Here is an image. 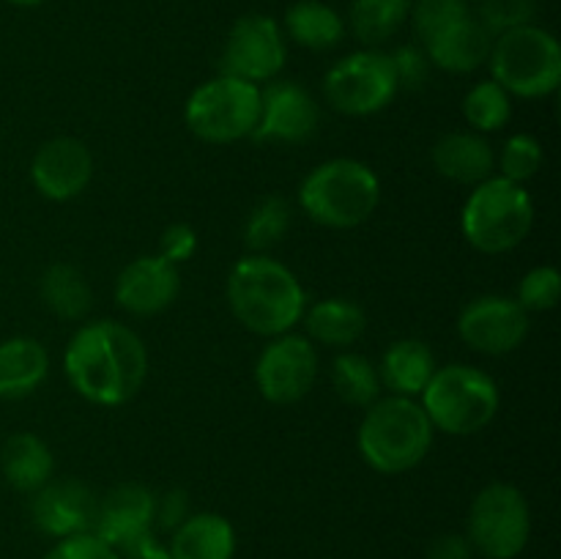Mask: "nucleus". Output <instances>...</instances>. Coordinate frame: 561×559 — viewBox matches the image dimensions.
<instances>
[{"label": "nucleus", "mask_w": 561, "mask_h": 559, "mask_svg": "<svg viewBox=\"0 0 561 559\" xmlns=\"http://www.w3.org/2000/svg\"><path fill=\"white\" fill-rule=\"evenodd\" d=\"M469 16V3L466 0H416L414 3V31L422 44L438 31H444L453 22Z\"/></svg>", "instance_id": "nucleus-34"}, {"label": "nucleus", "mask_w": 561, "mask_h": 559, "mask_svg": "<svg viewBox=\"0 0 561 559\" xmlns=\"http://www.w3.org/2000/svg\"><path fill=\"white\" fill-rule=\"evenodd\" d=\"M318 124H321V110L307 88L294 80L268 82L261 91V115L252 140L294 146L310 140L318 132Z\"/></svg>", "instance_id": "nucleus-14"}, {"label": "nucleus", "mask_w": 561, "mask_h": 559, "mask_svg": "<svg viewBox=\"0 0 561 559\" xmlns=\"http://www.w3.org/2000/svg\"><path fill=\"white\" fill-rule=\"evenodd\" d=\"M0 469L5 482L22 493H36L55 475L53 449L36 433H14L0 449Z\"/></svg>", "instance_id": "nucleus-23"}, {"label": "nucleus", "mask_w": 561, "mask_h": 559, "mask_svg": "<svg viewBox=\"0 0 561 559\" xmlns=\"http://www.w3.org/2000/svg\"><path fill=\"white\" fill-rule=\"evenodd\" d=\"M431 159L438 175L463 186L482 184L496 170V153L491 142L477 132H449L438 137Z\"/></svg>", "instance_id": "nucleus-20"}, {"label": "nucleus", "mask_w": 561, "mask_h": 559, "mask_svg": "<svg viewBox=\"0 0 561 559\" xmlns=\"http://www.w3.org/2000/svg\"><path fill=\"white\" fill-rule=\"evenodd\" d=\"M288 49L283 31L266 14H247L230 27L222 47L219 69L222 75L239 77L247 82H268L283 71Z\"/></svg>", "instance_id": "nucleus-12"}, {"label": "nucleus", "mask_w": 561, "mask_h": 559, "mask_svg": "<svg viewBox=\"0 0 561 559\" xmlns=\"http://www.w3.org/2000/svg\"><path fill=\"white\" fill-rule=\"evenodd\" d=\"M195 250H197V233H195V228L186 223L168 225V228L162 230V236H159L157 255L164 258V261H170L173 266L190 261V258L195 255Z\"/></svg>", "instance_id": "nucleus-37"}, {"label": "nucleus", "mask_w": 561, "mask_h": 559, "mask_svg": "<svg viewBox=\"0 0 561 559\" xmlns=\"http://www.w3.org/2000/svg\"><path fill=\"white\" fill-rule=\"evenodd\" d=\"M411 11V0H354L351 27L367 47H378L400 31Z\"/></svg>", "instance_id": "nucleus-29"}, {"label": "nucleus", "mask_w": 561, "mask_h": 559, "mask_svg": "<svg viewBox=\"0 0 561 559\" xmlns=\"http://www.w3.org/2000/svg\"><path fill=\"white\" fill-rule=\"evenodd\" d=\"M307 340L327 349H348L359 343V338L367 329V316L356 301L351 299H323L305 310Z\"/></svg>", "instance_id": "nucleus-25"}, {"label": "nucleus", "mask_w": 561, "mask_h": 559, "mask_svg": "<svg viewBox=\"0 0 561 559\" xmlns=\"http://www.w3.org/2000/svg\"><path fill=\"white\" fill-rule=\"evenodd\" d=\"M64 370L71 389L88 403L124 406L146 384L148 351L135 329L118 321H93L69 340Z\"/></svg>", "instance_id": "nucleus-1"}, {"label": "nucleus", "mask_w": 561, "mask_h": 559, "mask_svg": "<svg viewBox=\"0 0 561 559\" xmlns=\"http://www.w3.org/2000/svg\"><path fill=\"white\" fill-rule=\"evenodd\" d=\"M173 559H233L236 532L225 515L195 513L173 532Z\"/></svg>", "instance_id": "nucleus-24"}, {"label": "nucleus", "mask_w": 561, "mask_h": 559, "mask_svg": "<svg viewBox=\"0 0 561 559\" xmlns=\"http://www.w3.org/2000/svg\"><path fill=\"white\" fill-rule=\"evenodd\" d=\"M433 373H436V356L416 338L394 340L378 365L381 387L400 398H420Z\"/></svg>", "instance_id": "nucleus-22"}, {"label": "nucleus", "mask_w": 561, "mask_h": 559, "mask_svg": "<svg viewBox=\"0 0 561 559\" xmlns=\"http://www.w3.org/2000/svg\"><path fill=\"white\" fill-rule=\"evenodd\" d=\"M96 502L91 488L80 480H49L31 499V518L44 535L64 537L91 532Z\"/></svg>", "instance_id": "nucleus-18"}, {"label": "nucleus", "mask_w": 561, "mask_h": 559, "mask_svg": "<svg viewBox=\"0 0 561 559\" xmlns=\"http://www.w3.org/2000/svg\"><path fill=\"white\" fill-rule=\"evenodd\" d=\"M491 44L493 33L469 14L427 38L425 55L438 69L453 71V75H469L485 64L491 55Z\"/></svg>", "instance_id": "nucleus-19"}, {"label": "nucleus", "mask_w": 561, "mask_h": 559, "mask_svg": "<svg viewBox=\"0 0 561 559\" xmlns=\"http://www.w3.org/2000/svg\"><path fill=\"white\" fill-rule=\"evenodd\" d=\"M42 299L53 316L66 318V321H80L91 312L93 290L88 285L85 274L71 263H53L42 274Z\"/></svg>", "instance_id": "nucleus-27"}, {"label": "nucleus", "mask_w": 561, "mask_h": 559, "mask_svg": "<svg viewBox=\"0 0 561 559\" xmlns=\"http://www.w3.org/2000/svg\"><path fill=\"white\" fill-rule=\"evenodd\" d=\"M394 75H398V85L420 88L425 82L427 69H431V60H427L425 49L416 47H400L398 53L392 55Z\"/></svg>", "instance_id": "nucleus-39"}, {"label": "nucleus", "mask_w": 561, "mask_h": 559, "mask_svg": "<svg viewBox=\"0 0 561 559\" xmlns=\"http://www.w3.org/2000/svg\"><path fill=\"white\" fill-rule=\"evenodd\" d=\"M458 334L480 354H513L529 334V312L510 296H480L460 310Z\"/></svg>", "instance_id": "nucleus-13"}, {"label": "nucleus", "mask_w": 561, "mask_h": 559, "mask_svg": "<svg viewBox=\"0 0 561 559\" xmlns=\"http://www.w3.org/2000/svg\"><path fill=\"white\" fill-rule=\"evenodd\" d=\"M261 115V88L239 77L219 75L186 99L184 121L192 135L211 146H230L252 137Z\"/></svg>", "instance_id": "nucleus-8"}, {"label": "nucleus", "mask_w": 561, "mask_h": 559, "mask_svg": "<svg viewBox=\"0 0 561 559\" xmlns=\"http://www.w3.org/2000/svg\"><path fill=\"white\" fill-rule=\"evenodd\" d=\"M49 373V354L36 338H9L0 343V398L20 400L36 392Z\"/></svg>", "instance_id": "nucleus-21"}, {"label": "nucleus", "mask_w": 561, "mask_h": 559, "mask_svg": "<svg viewBox=\"0 0 561 559\" xmlns=\"http://www.w3.org/2000/svg\"><path fill=\"white\" fill-rule=\"evenodd\" d=\"M400 91L392 55L359 49L345 55L323 77V96L337 113L365 118L389 107Z\"/></svg>", "instance_id": "nucleus-10"}, {"label": "nucleus", "mask_w": 561, "mask_h": 559, "mask_svg": "<svg viewBox=\"0 0 561 559\" xmlns=\"http://www.w3.org/2000/svg\"><path fill=\"white\" fill-rule=\"evenodd\" d=\"M190 518V493L184 488H170L162 497H157V510H153V526L175 532Z\"/></svg>", "instance_id": "nucleus-38"}, {"label": "nucleus", "mask_w": 561, "mask_h": 559, "mask_svg": "<svg viewBox=\"0 0 561 559\" xmlns=\"http://www.w3.org/2000/svg\"><path fill=\"white\" fill-rule=\"evenodd\" d=\"M228 305L244 329L261 338H279L301 321L307 294L285 263L252 252L230 269Z\"/></svg>", "instance_id": "nucleus-2"}, {"label": "nucleus", "mask_w": 561, "mask_h": 559, "mask_svg": "<svg viewBox=\"0 0 561 559\" xmlns=\"http://www.w3.org/2000/svg\"><path fill=\"white\" fill-rule=\"evenodd\" d=\"M44 559H121V554L115 548H110L93 532H82V535H71L55 543L44 554Z\"/></svg>", "instance_id": "nucleus-35"}, {"label": "nucleus", "mask_w": 561, "mask_h": 559, "mask_svg": "<svg viewBox=\"0 0 561 559\" xmlns=\"http://www.w3.org/2000/svg\"><path fill=\"white\" fill-rule=\"evenodd\" d=\"M381 201V184L370 164L359 159H329L305 175L299 203L312 223L323 228H359L373 217Z\"/></svg>", "instance_id": "nucleus-4"}, {"label": "nucleus", "mask_w": 561, "mask_h": 559, "mask_svg": "<svg viewBox=\"0 0 561 559\" xmlns=\"http://www.w3.org/2000/svg\"><path fill=\"white\" fill-rule=\"evenodd\" d=\"M433 431L427 414L414 398H378L365 409L356 447L362 460L381 475H403L420 466L433 447Z\"/></svg>", "instance_id": "nucleus-3"}, {"label": "nucleus", "mask_w": 561, "mask_h": 559, "mask_svg": "<svg viewBox=\"0 0 561 559\" xmlns=\"http://www.w3.org/2000/svg\"><path fill=\"white\" fill-rule=\"evenodd\" d=\"M561 274L557 266H535L524 274L518 288V305L526 312H548L559 305Z\"/></svg>", "instance_id": "nucleus-33"}, {"label": "nucleus", "mask_w": 561, "mask_h": 559, "mask_svg": "<svg viewBox=\"0 0 561 559\" xmlns=\"http://www.w3.org/2000/svg\"><path fill=\"white\" fill-rule=\"evenodd\" d=\"M463 115L474 132H499L513 118V96L499 82L485 80L466 93Z\"/></svg>", "instance_id": "nucleus-31"}, {"label": "nucleus", "mask_w": 561, "mask_h": 559, "mask_svg": "<svg viewBox=\"0 0 561 559\" xmlns=\"http://www.w3.org/2000/svg\"><path fill=\"white\" fill-rule=\"evenodd\" d=\"M493 82L510 96L542 99L561 82V47L553 33L537 25H518L499 33L491 44Z\"/></svg>", "instance_id": "nucleus-7"}, {"label": "nucleus", "mask_w": 561, "mask_h": 559, "mask_svg": "<svg viewBox=\"0 0 561 559\" xmlns=\"http://www.w3.org/2000/svg\"><path fill=\"white\" fill-rule=\"evenodd\" d=\"M474 548H471L469 537L458 535V532H447L438 535L436 540L427 546V559H471Z\"/></svg>", "instance_id": "nucleus-40"}, {"label": "nucleus", "mask_w": 561, "mask_h": 559, "mask_svg": "<svg viewBox=\"0 0 561 559\" xmlns=\"http://www.w3.org/2000/svg\"><path fill=\"white\" fill-rule=\"evenodd\" d=\"M531 535V513L524 493L510 482H491L474 497L469 510L471 548L485 559H515Z\"/></svg>", "instance_id": "nucleus-9"}, {"label": "nucleus", "mask_w": 561, "mask_h": 559, "mask_svg": "<svg viewBox=\"0 0 561 559\" xmlns=\"http://www.w3.org/2000/svg\"><path fill=\"white\" fill-rule=\"evenodd\" d=\"M535 225V203L524 184L491 175L466 197L460 230L477 252L502 255L515 250Z\"/></svg>", "instance_id": "nucleus-6"}, {"label": "nucleus", "mask_w": 561, "mask_h": 559, "mask_svg": "<svg viewBox=\"0 0 561 559\" xmlns=\"http://www.w3.org/2000/svg\"><path fill=\"white\" fill-rule=\"evenodd\" d=\"M531 0H485L482 5V25L491 33H504L510 27L529 25Z\"/></svg>", "instance_id": "nucleus-36"}, {"label": "nucleus", "mask_w": 561, "mask_h": 559, "mask_svg": "<svg viewBox=\"0 0 561 559\" xmlns=\"http://www.w3.org/2000/svg\"><path fill=\"white\" fill-rule=\"evenodd\" d=\"M181 294L179 266L159 255H140L121 269L115 280V301L131 316L164 312Z\"/></svg>", "instance_id": "nucleus-17"}, {"label": "nucleus", "mask_w": 561, "mask_h": 559, "mask_svg": "<svg viewBox=\"0 0 561 559\" xmlns=\"http://www.w3.org/2000/svg\"><path fill=\"white\" fill-rule=\"evenodd\" d=\"M5 3L20 5V9H36V5H42L44 0H5Z\"/></svg>", "instance_id": "nucleus-42"}, {"label": "nucleus", "mask_w": 561, "mask_h": 559, "mask_svg": "<svg viewBox=\"0 0 561 559\" xmlns=\"http://www.w3.org/2000/svg\"><path fill=\"white\" fill-rule=\"evenodd\" d=\"M121 559H173V557H170L168 548L159 546L153 537H146V540L137 543V546L126 548V551L121 554Z\"/></svg>", "instance_id": "nucleus-41"}, {"label": "nucleus", "mask_w": 561, "mask_h": 559, "mask_svg": "<svg viewBox=\"0 0 561 559\" xmlns=\"http://www.w3.org/2000/svg\"><path fill=\"white\" fill-rule=\"evenodd\" d=\"M318 378V351L305 334L285 332L272 338L255 365V384L274 406H290L307 398Z\"/></svg>", "instance_id": "nucleus-11"}, {"label": "nucleus", "mask_w": 561, "mask_h": 559, "mask_svg": "<svg viewBox=\"0 0 561 559\" xmlns=\"http://www.w3.org/2000/svg\"><path fill=\"white\" fill-rule=\"evenodd\" d=\"M420 398L431 425L449 436H474L485 431L496 420L502 403L499 384L471 365L436 367Z\"/></svg>", "instance_id": "nucleus-5"}, {"label": "nucleus", "mask_w": 561, "mask_h": 559, "mask_svg": "<svg viewBox=\"0 0 561 559\" xmlns=\"http://www.w3.org/2000/svg\"><path fill=\"white\" fill-rule=\"evenodd\" d=\"M285 31L296 44L307 49H332L343 42V16L321 0H299L285 11Z\"/></svg>", "instance_id": "nucleus-26"}, {"label": "nucleus", "mask_w": 561, "mask_h": 559, "mask_svg": "<svg viewBox=\"0 0 561 559\" xmlns=\"http://www.w3.org/2000/svg\"><path fill=\"white\" fill-rule=\"evenodd\" d=\"M332 387L343 403L356 406V409H367L381 398L378 367L367 356L354 354V351H343L332 362Z\"/></svg>", "instance_id": "nucleus-28"}, {"label": "nucleus", "mask_w": 561, "mask_h": 559, "mask_svg": "<svg viewBox=\"0 0 561 559\" xmlns=\"http://www.w3.org/2000/svg\"><path fill=\"white\" fill-rule=\"evenodd\" d=\"M290 219H294V212H290V203L285 197H263L244 223L247 250L255 252V255H263L266 250H272L274 244H279L288 236Z\"/></svg>", "instance_id": "nucleus-30"}, {"label": "nucleus", "mask_w": 561, "mask_h": 559, "mask_svg": "<svg viewBox=\"0 0 561 559\" xmlns=\"http://www.w3.org/2000/svg\"><path fill=\"white\" fill-rule=\"evenodd\" d=\"M502 179L524 184V181L535 179L537 170L542 168V146L537 137L531 135H513L502 146V153L496 159Z\"/></svg>", "instance_id": "nucleus-32"}, {"label": "nucleus", "mask_w": 561, "mask_h": 559, "mask_svg": "<svg viewBox=\"0 0 561 559\" xmlns=\"http://www.w3.org/2000/svg\"><path fill=\"white\" fill-rule=\"evenodd\" d=\"M153 510L157 493L140 482H124L96 502L91 532L102 537L110 548L124 554L146 537H153Z\"/></svg>", "instance_id": "nucleus-15"}, {"label": "nucleus", "mask_w": 561, "mask_h": 559, "mask_svg": "<svg viewBox=\"0 0 561 559\" xmlns=\"http://www.w3.org/2000/svg\"><path fill=\"white\" fill-rule=\"evenodd\" d=\"M93 179V157L77 137H53L44 142L31 162V181L47 201L66 203L82 195Z\"/></svg>", "instance_id": "nucleus-16"}]
</instances>
